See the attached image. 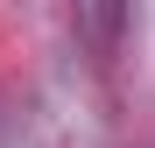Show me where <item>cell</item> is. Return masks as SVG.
I'll return each instance as SVG.
<instances>
[{
	"label": "cell",
	"mask_w": 155,
	"mask_h": 148,
	"mask_svg": "<svg viewBox=\"0 0 155 148\" xmlns=\"http://www.w3.org/2000/svg\"><path fill=\"white\" fill-rule=\"evenodd\" d=\"M71 14V35L92 49V57H113L127 42V21H134V0H64Z\"/></svg>",
	"instance_id": "cell-1"
}]
</instances>
